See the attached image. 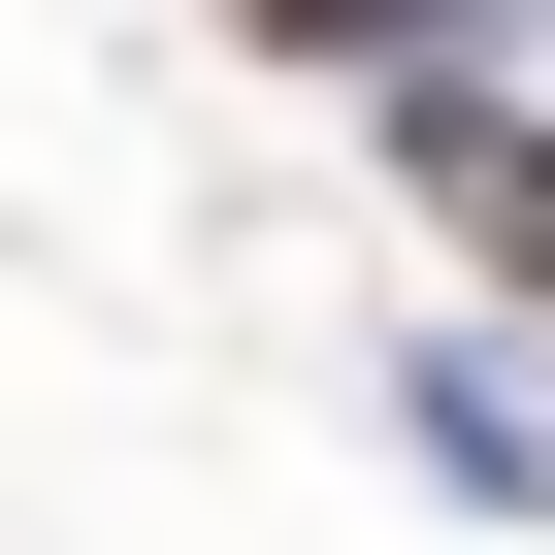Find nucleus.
<instances>
[{"instance_id":"1","label":"nucleus","mask_w":555,"mask_h":555,"mask_svg":"<svg viewBox=\"0 0 555 555\" xmlns=\"http://www.w3.org/2000/svg\"><path fill=\"white\" fill-rule=\"evenodd\" d=\"M392 164H425V229H457V261H490V295H522V327H555V131H522V99H490V66H425V99H392Z\"/></svg>"},{"instance_id":"2","label":"nucleus","mask_w":555,"mask_h":555,"mask_svg":"<svg viewBox=\"0 0 555 555\" xmlns=\"http://www.w3.org/2000/svg\"><path fill=\"white\" fill-rule=\"evenodd\" d=\"M261 66H425V34H490V0H229Z\"/></svg>"}]
</instances>
